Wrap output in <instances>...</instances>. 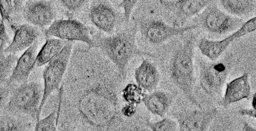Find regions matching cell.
<instances>
[{
  "label": "cell",
  "mask_w": 256,
  "mask_h": 131,
  "mask_svg": "<svg viewBox=\"0 0 256 131\" xmlns=\"http://www.w3.org/2000/svg\"><path fill=\"white\" fill-rule=\"evenodd\" d=\"M126 78L98 48H76L58 90L60 129L142 131L134 122L138 106L122 96Z\"/></svg>",
  "instance_id": "1"
},
{
  "label": "cell",
  "mask_w": 256,
  "mask_h": 131,
  "mask_svg": "<svg viewBox=\"0 0 256 131\" xmlns=\"http://www.w3.org/2000/svg\"><path fill=\"white\" fill-rule=\"evenodd\" d=\"M138 30L133 22L132 25L108 36L92 35L94 47L99 49L124 76L130 61L136 56H154L140 50L136 43Z\"/></svg>",
  "instance_id": "2"
},
{
  "label": "cell",
  "mask_w": 256,
  "mask_h": 131,
  "mask_svg": "<svg viewBox=\"0 0 256 131\" xmlns=\"http://www.w3.org/2000/svg\"><path fill=\"white\" fill-rule=\"evenodd\" d=\"M195 38L190 34L176 47L169 62L170 80L186 99L198 109H202L194 94V66Z\"/></svg>",
  "instance_id": "3"
},
{
  "label": "cell",
  "mask_w": 256,
  "mask_h": 131,
  "mask_svg": "<svg viewBox=\"0 0 256 131\" xmlns=\"http://www.w3.org/2000/svg\"><path fill=\"white\" fill-rule=\"evenodd\" d=\"M43 95V86L36 82L21 84L10 96L8 108L10 112L24 114L37 121Z\"/></svg>",
  "instance_id": "4"
},
{
  "label": "cell",
  "mask_w": 256,
  "mask_h": 131,
  "mask_svg": "<svg viewBox=\"0 0 256 131\" xmlns=\"http://www.w3.org/2000/svg\"><path fill=\"white\" fill-rule=\"evenodd\" d=\"M72 42H68L61 52L46 66L42 73L43 95L39 108V117L48 98L58 90L67 70L72 51Z\"/></svg>",
  "instance_id": "5"
},
{
  "label": "cell",
  "mask_w": 256,
  "mask_h": 131,
  "mask_svg": "<svg viewBox=\"0 0 256 131\" xmlns=\"http://www.w3.org/2000/svg\"><path fill=\"white\" fill-rule=\"evenodd\" d=\"M230 56L211 62L200 63V84L204 92L212 98L220 97L232 70Z\"/></svg>",
  "instance_id": "6"
},
{
  "label": "cell",
  "mask_w": 256,
  "mask_h": 131,
  "mask_svg": "<svg viewBox=\"0 0 256 131\" xmlns=\"http://www.w3.org/2000/svg\"><path fill=\"white\" fill-rule=\"evenodd\" d=\"M212 1L196 18L198 27L215 34H224L236 31L244 23L243 20L234 16L221 10L216 3Z\"/></svg>",
  "instance_id": "7"
},
{
  "label": "cell",
  "mask_w": 256,
  "mask_h": 131,
  "mask_svg": "<svg viewBox=\"0 0 256 131\" xmlns=\"http://www.w3.org/2000/svg\"><path fill=\"white\" fill-rule=\"evenodd\" d=\"M142 39L150 44H162L172 38L182 35L198 28L196 24L176 27L156 18L138 19L132 18Z\"/></svg>",
  "instance_id": "8"
},
{
  "label": "cell",
  "mask_w": 256,
  "mask_h": 131,
  "mask_svg": "<svg viewBox=\"0 0 256 131\" xmlns=\"http://www.w3.org/2000/svg\"><path fill=\"white\" fill-rule=\"evenodd\" d=\"M46 37H54L63 40L79 41L90 47H94L90 28L78 20L68 18L55 20L45 30Z\"/></svg>",
  "instance_id": "9"
},
{
  "label": "cell",
  "mask_w": 256,
  "mask_h": 131,
  "mask_svg": "<svg viewBox=\"0 0 256 131\" xmlns=\"http://www.w3.org/2000/svg\"><path fill=\"white\" fill-rule=\"evenodd\" d=\"M88 18L98 30L110 34L116 33L124 22L114 6L108 0H93L90 4Z\"/></svg>",
  "instance_id": "10"
},
{
  "label": "cell",
  "mask_w": 256,
  "mask_h": 131,
  "mask_svg": "<svg viewBox=\"0 0 256 131\" xmlns=\"http://www.w3.org/2000/svg\"><path fill=\"white\" fill-rule=\"evenodd\" d=\"M218 113L216 108L186 109L174 112L172 116L178 123V131H208Z\"/></svg>",
  "instance_id": "11"
},
{
  "label": "cell",
  "mask_w": 256,
  "mask_h": 131,
  "mask_svg": "<svg viewBox=\"0 0 256 131\" xmlns=\"http://www.w3.org/2000/svg\"><path fill=\"white\" fill-rule=\"evenodd\" d=\"M256 29V17L250 18L232 34L220 40H211L202 38L198 44L201 53L212 61H215L220 57L236 40L240 38Z\"/></svg>",
  "instance_id": "12"
},
{
  "label": "cell",
  "mask_w": 256,
  "mask_h": 131,
  "mask_svg": "<svg viewBox=\"0 0 256 131\" xmlns=\"http://www.w3.org/2000/svg\"><path fill=\"white\" fill-rule=\"evenodd\" d=\"M212 0H161L160 4L174 18L173 26H184L189 19L199 14Z\"/></svg>",
  "instance_id": "13"
},
{
  "label": "cell",
  "mask_w": 256,
  "mask_h": 131,
  "mask_svg": "<svg viewBox=\"0 0 256 131\" xmlns=\"http://www.w3.org/2000/svg\"><path fill=\"white\" fill-rule=\"evenodd\" d=\"M22 14L30 24L44 28L55 20L56 10L53 1L28 0L24 4Z\"/></svg>",
  "instance_id": "14"
},
{
  "label": "cell",
  "mask_w": 256,
  "mask_h": 131,
  "mask_svg": "<svg viewBox=\"0 0 256 131\" xmlns=\"http://www.w3.org/2000/svg\"><path fill=\"white\" fill-rule=\"evenodd\" d=\"M38 44L37 40L18 59L16 66L7 80L8 85L19 86L27 82L36 64Z\"/></svg>",
  "instance_id": "15"
},
{
  "label": "cell",
  "mask_w": 256,
  "mask_h": 131,
  "mask_svg": "<svg viewBox=\"0 0 256 131\" xmlns=\"http://www.w3.org/2000/svg\"><path fill=\"white\" fill-rule=\"evenodd\" d=\"M12 28L14 32V36L12 42L4 50V54H15L27 50L38 40L40 35L38 28L30 24L12 25Z\"/></svg>",
  "instance_id": "16"
},
{
  "label": "cell",
  "mask_w": 256,
  "mask_h": 131,
  "mask_svg": "<svg viewBox=\"0 0 256 131\" xmlns=\"http://www.w3.org/2000/svg\"><path fill=\"white\" fill-rule=\"evenodd\" d=\"M250 95L249 76L248 73H244L226 84L224 94L220 104L222 107L226 108L244 99L248 100Z\"/></svg>",
  "instance_id": "17"
},
{
  "label": "cell",
  "mask_w": 256,
  "mask_h": 131,
  "mask_svg": "<svg viewBox=\"0 0 256 131\" xmlns=\"http://www.w3.org/2000/svg\"><path fill=\"white\" fill-rule=\"evenodd\" d=\"M134 78L136 84L142 90L150 93L156 90L160 82V76L154 63L148 59H143L134 70Z\"/></svg>",
  "instance_id": "18"
},
{
  "label": "cell",
  "mask_w": 256,
  "mask_h": 131,
  "mask_svg": "<svg viewBox=\"0 0 256 131\" xmlns=\"http://www.w3.org/2000/svg\"><path fill=\"white\" fill-rule=\"evenodd\" d=\"M174 94L163 90H155L150 93L144 94L142 102L152 114L164 118L174 100Z\"/></svg>",
  "instance_id": "19"
},
{
  "label": "cell",
  "mask_w": 256,
  "mask_h": 131,
  "mask_svg": "<svg viewBox=\"0 0 256 131\" xmlns=\"http://www.w3.org/2000/svg\"><path fill=\"white\" fill-rule=\"evenodd\" d=\"M219 2L228 14L240 18L254 14L256 11V0H222Z\"/></svg>",
  "instance_id": "20"
},
{
  "label": "cell",
  "mask_w": 256,
  "mask_h": 131,
  "mask_svg": "<svg viewBox=\"0 0 256 131\" xmlns=\"http://www.w3.org/2000/svg\"><path fill=\"white\" fill-rule=\"evenodd\" d=\"M68 42L56 38H48L37 54L35 65L38 67L48 64Z\"/></svg>",
  "instance_id": "21"
},
{
  "label": "cell",
  "mask_w": 256,
  "mask_h": 131,
  "mask_svg": "<svg viewBox=\"0 0 256 131\" xmlns=\"http://www.w3.org/2000/svg\"><path fill=\"white\" fill-rule=\"evenodd\" d=\"M24 4L22 0H0V13L2 20L10 23L12 16L22 10Z\"/></svg>",
  "instance_id": "22"
},
{
  "label": "cell",
  "mask_w": 256,
  "mask_h": 131,
  "mask_svg": "<svg viewBox=\"0 0 256 131\" xmlns=\"http://www.w3.org/2000/svg\"><path fill=\"white\" fill-rule=\"evenodd\" d=\"M144 95L142 90L137 84L130 82L124 86L122 90V96L125 102L138 106Z\"/></svg>",
  "instance_id": "23"
},
{
  "label": "cell",
  "mask_w": 256,
  "mask_h": 131,
  "mask_svg": "<svg viewBox=\"0 0 256 131\" xmlns=\"http://www.w3.org/2000/svg\"><path fill=\"white\" fill-rule=\"evenodd\" d=\"M58 117L56 109L36 121L33 131H58Z\"/></svg>",
  "instance_id": "24"
},
{
  "label": "cell",
  "mask_w": 256,
  "mask_h": 131,
  "mask_svg": "<svg viewBox=\"0 0 256 131\" xmlns=\"http://www.w3.org/2000/svg\"><path fill=\"white\" fill-rule=\"evenodd\" d=\"M15 54H0V80H8L18 60Z\"/></svg>",
  "instance_id": "25"
},
{
  "label": "cell",
  "mask_w": 256,
  "mask_h": 131,
  "mask_svg": "<svg viewBox=\"0 0 256 131\" xmlns=\"http://www.w3.org/2000/svg\"><path fill=\"white\" fill-rule=\"evenodd\" d=\"M0 131H28L27 126L19 120L7 116H0Z\"/></svg>",
  "instance_id": "26"
},
{
  "label": "cell",
  "mask_w": 256,
  "mask_h": 131,
  "mask_svg": "<svg viewBox=\"0 0 256 131\" xmlns=\"http://www.w3.org/2000/svg\"><path fill=\"white\" fill-rule=\"evenodd\" d=\"M146 125L152 131H176L178 123L175 120L164 118L157 122H151L147 120Z\"/></svg>",
  "instance_id": "27"
},
{
  "label": "cell",
  "mask_w": 256,
  "mask_h": 131,
  "mask_svg": "<svg viewBox=\"0 0 256 131\" xmlns=\"http://www.w3.org/2000/svg\"><path fill=\"white\" fill-rule=\"evenodd\" d=\"M60 6L67 12L69 18L72 14L80 12L88 4V0H62L58 1Z\"/></svg>",
  "instance_id": "28"
},
{
  "label": "cell",
  "mask_w": 256,
  "mask_h": 131,
  "mask_svg": "<svg viewBox=\"0 0 256 131\" xmlns=\"http://www.w3.org/2000/svg\"><path fill=\"white\" fill-rule=\"evenodd\" d=\"M138 2L137 0H122L118 4V6L123 10L124 20L126 25L130 24L132 14Z\"/></svg>",
  "instance_id": "29"
},
{
  "label": "cell",
  "mask_w": 256,
  "mask_h": 131,
  "mask_svg": "<svg viewBox=\"0 0 256 131\" xmlns=\"http://www.w3.org/2000/svg\"><path fill=\"white\" fill-rule=\"evenodd\" d=\"M0 52L4 53V48L10 43V38L6 32L4 21L0 18Z\"/></svg>",
  "instance_id": "30"
},
{
  "label": "cell",
  "mask_w": 256,
  "mask_h": 131,
  "mask_svg": "<svg viewBox=\"0 0 256 131\" xmlns=\"http://www.w3.org/2000/svg\"><path fill=\"white\" fill-rule=\"evenodd\" d=\"M8 90L6 88L0 85V108L8 98Z\"/></svg>",
  "instance_id": "31"
},
{
  "label": "cell",
  "mask_w": 256,
  "mask_h": 131,
  "mask_svg": "<svg viewBox=\"0 0 256 131\" xmlns=\"http://www.w3.org/2000/svg\"><path fill=\"white\" fill-rule=\"evenodd\" d=\"M239 114L256 118V110L252 108H241L238 110Z\"/></svg>",
  "instance_id": "32"
},
{
  "label": "cell",
  "mask_w": 256,
  "mask_h": 131,
  "mask_svg": "<svg viewBox=\"0 0 256 131\" xmlns=\"http://www.w3.org/2000/svg\"><path fill=\"white\" fill-rule=\"evenodd\" d=\"M242 131H256V128L246 122L242 123Z\"/></svg>",
  "instance_id": "33"
},
{
  "label": "cell",
  "mask_w": 256,
  "mask_h": 131,
  "mask_svg": "<svg viewBox=\"0 0 256 131\" xmlns=\"http://www.w3.org/2000/svg\"><path fill=\"white\" fill-rule=\"evenodd\" d=\"M256 94L254 93L252 94V108L256 110Z\"/></svg>",
  "instance_id": "34"
}]
</instances>
